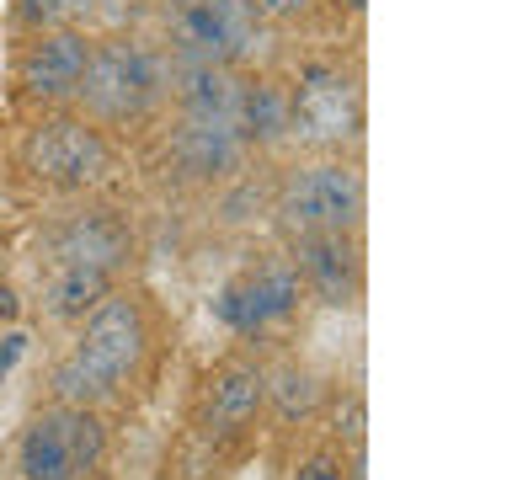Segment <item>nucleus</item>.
<instances>
[{
    "mask_svg": "<svg viewBox=\"0 0 512 480\" xmlns=\"http://www.w3.org/2000/svg\"><path fill=\"white\" fill-rule=\"evenodd\" d=\"M144 352V315L139 304L128 299H102L86 315V331H80L75 352L54 368V390L64 406H91L118 390V379L139 363Z\"/></svg>",
    "mask_w": 512,
    "mask_h": 480,
    "instance_id": "nucleus-1",
    "label": "nucleus"
},
{
    "mask_svg": "<svg viewBox=\"0 0 512 480\" xmlns=\"http://www.w3.org/2000/svg\"><path fill=\"white\" fill-rule=\"evenodd\" d=\"M102 443H107V432L86 406L43 411V416H32V427L22 432L16 464H22V480H80V475L96 470Z\"/></svg>",
    "mask_w": 512,
    "mask_h": 480,
    "instance_id": "nucleus-2",
    "label": "nucleus"
},
{
    "mask_svg": "<svg viewBox=\"0 0 512 480\" xmlns=\"http://www.w3.org/2000/svg\"><path fill=\"white\" fill-rule=\"evenodd\" d=\"M75 91L102 118H134L166 91V64L144 43H107L86 59V75H80Z\"/></svg>",
    "mask_w": 512,
    "mask_h": 480,
    "instance_id": "nucleus-3",
    "label": "nucleus"
},
{
    "mask_svg": "<svg viewBox=\"0 0 512 480\" xmlns=\"http://www.w3.org/2000/svg\"><path fill=\"white\" fill-rule=\"evenodd\" d=\"M166 22L182 59L230 64L251 54L256 43V11L251 0H166Z\"/></svg>",
    "mask_w": 512,
    "mask_h": 480,
    "instance_id": "nucleus-4",
    "label": "nucleus"
},
{
    "mask_svg": "<svg viewBox=\"0 0 512 480\" xmlns=\"http://www.w3.org/2000/svg\"><path fill=\"white\" fill-rule=\"evenodd\" d=\"M358 118V86L331 64H310L288 96V128L304 144H347L358 134Z\"/></svg>",
    "mask_w": 512,
    "mask_h": 480,
    "instance_id": "nucleus-5",
    "label": "nucleus"
},
{
    "mask_svg": "<svg viewBox=\"0 0 512 480\" xmlns=\"http://www.w3.org/2000/svg\"><path fill=\"white\" fill-rule=\"evenodd\" d=\"M363 214V182L347 166H310L294 176L283 192V219L299 235H320V230H352Z\"/></svg>",
    "mask_w": 512,
    "mask_h": 480,
    "instance_id": "nucleus-6",
    "label": "nucleus"
},
{
    "mask_svg": "<svg viewBox=\"0 0 512 480\" xmlns=\"http://www.w3.org/2000/svg\"><path fill=\"white\" fill-rule=\"evenodd\" d=\"M27 166L43 182L59 187H86L107 171V144L91 134L86 123H43L27 139Z\"/></svg>",
    "mask_w": 512,
    "mask_h": 480,
    "instance_id": "nucleus-7",
    "label": "nucleus"
},
{
    "mask_svg": "<svg viewBox=\"0 0 512 480\" xmlns=\"http://www.w3.org/2000/svg\"><path fill=\"white\" fill-rule=\"evenodd\" d=\"M214 310H219L224 326H235V331H262L272 320L299 310V272L283 267V262H267V267H256L246 283L224 288Z\"/></svg>",
    "mask_w": 512,
    "mask_h": 480,
    "instance_id": "nucleus-8",
    "label": "nucleus"
},
{
    "mask_svg": "<svg viewBox=\"0 0 512 480\" xmlns=\"http://www.w3.org/2000/svg\"><path fill=\"white\" fill-rule=\"evenodd\" d=\"M299 267L310 288L320 299L342 304L352 299V288H358V251H352L347 230H320V235H304L299 240Z\"/></svg>",
    "mask_w": 512,
    "mask_h": 480,
    "instance_id": "nucleus-9",
    "label": "nucleus"
},
{
    "mask_svg": "<svg viewBox=\"0 0 512 480\" xmlns=\"http://www.w3.org/2000/svg\"><path fill=\"white\" fill-rule=\"evenodd\" d=\"M171 155L192 176H219L240 160V128L230 118H187L171 134Z\"/></svg>",
    "mask_w": 512,
    "mask_h": 480,
    "instance_id": "nucleus-10",
    "label": "nucleus"
},
{
    "mask_svg": "<svg viewBox=\"0 0 512 480\" xmlns=\"http://www.w3.org/2000/svg\"><path fill=\"white\" fill-rule=\"evenodd\" d=\"M86 59H91V48L80 32H54V38H43L27 54L22 80L32 96H70L80 86V75H86Z\"/></svg>",
    "mask_w": 512,
    "mask_h": 480,
    "instance_id": "nucleus-11",
    "label": "nucleus"
},
{
    "mask_svg": "<svg viewBox=\"0 0 512 480\" xmlns=\"http://www.w3.org/2000/svg\"><path fill=\"white\" fill-rule=\"evenodd\" d=\"M262 400H267V379L256 374V368H246V363L224 368L214 379V395H208V427H214L219 438H230V432H240L251 422Z\"/></svg>",
    "mask_w": 512,
    "mask_h": 480,
    "instance_id": "nucleus-12",
    "label": "nucleus"
},
{
    "mask_svg": "<svg viewBox=\"0 0 512 480\" xmlns=\"http://www.w3.org/2000/svg\"><path fill=\"white\" fill-rule=\"evenodd\" d=\"M182 107L187 118H230L240 107V80L230 75V64H203V59H182Z\"/></svg>",
    "mask_w": 512,
    "mask_h": 480,
    "instance_id": "nucleus-13",
    "label": "nucleus"
},
{
    "mask_svg": "<svg viewBox=\"0 0 512 480\" xmlns=\"http://www.w3.org/2000/svg\"><path fill=\"white\" fill-rule=\"evenodd\" d=\"M123 251H128V235L107 214H86V219H75L70 230L59 235V262L64 267H102V272H112L123 262Z\"/></svg>",
    "mask_w": 512,
    "mask_h": 480,
    "instance_id": "nucleus-14",
    "label": "nucleus"
},
{
    "mask_svg": "<svg viewBox=\"0 0 512 480\" xmlns=\"http://www.w3.org/2000/svg\"><path fill=\"white\" fill-rule=\"evenodd\" d=\"M235 128H240V139H278V134H288V96H283V86H272V80L240 86Z\"/></svg>",
    "mask_w": 512,
    "mask_h": 480,
    "instance_id": "nucleus-15",
    "label": "nucleus"
},
{
    "mask_svg": "<svg viewBox=\"0 0 512 480\" xmlns=\"http://www.w3.org/2000/svg\"><path fill=\"white\" fill-rule=\"evenodd\" d=\"M102 299H107V272L102 267H59V278L48 283V310L59 320H86Z\"/></svg>",
    "mask_w": 512,
    "mask_h": 480,
    "instance_id": "nucleus-16",
    "label": "nucleus"
},
{
    "mask_svg": "<svg viewBox=\"0 0 512 480\" xmlns=\"http://www.w3.org/2000/svg\"><path fill=\"white\" fill-rule=\"evenodd\" d=\"M267 395L278 400V416H288V422H294V416H310L315 411V400H320V384H315V374H304V368H278V379L267 384Z\"/></svg>",
    "mask_w": 512,
    "mask_h": 480,
    "instance_id": "nucleus-17",
    "label": "nucleus"
},
{
    "mask_svg": "<svg viewBox=\"0 0 512 480\" xmlns=\"http://www.w3.org/2000/svg\"><path fill=\"white\" fill-rule=\"evenodd\" d=\"M22 6H27L32 22H54V16L70 11V0H22Z\"/></svg>",
    "mask_w": 512,
    "mask_h": 480,
    "instance_id": "nucleus-18",
    "label": "nucleus"
},
{
    "mask_svg": "<svg viewBox=\"0 0 512 480\" xmlns=\"http://www.w3.org/2000/svg\"><path fill=\"white\" fill-rule=\"evenodd\" d=\"M294 480H342V464H336V459H310Z\"/></svg>",
    "mask_w": 512,
    "mask_h": 480,
    "instance_id": "nucleus-19",
    "label": "nucleus"
},
{
    "mask_svg": "<svg viewBox=\"0 0 512 480\" xmlns=\"http://www.w3.org/2000/svg\"><path fill=\"white\" fill-rule=\"evenodd\" d=\"M22 352H27V336H22V331H11V336H6V347H0V379H6L11 368H16V358H22Z\"/></svg>",
    "mask_w": 512,
    "mask_h": 480,
    "instance_id": "nucleus-20",
    "label": "nucleus"
},
{
    "mask_svg": "<svg viewBox=\"0 0 512 480\" xmlns=\"http://www.w3.org/2000/svg\"><path fill=\"white\" fill-rule=\"evenodd\" d=\"M251 6L267 16H294V11H304V0H251Z\"/></svg>",
    "mask_w": 512,
    "mask_h": 480,
    "instance_id": "nucleus-21",
    "label": "nucleus"
},
{
    "mask_svg": "<svg viewBox=\"0 0 512 480\" xmlns=\"http://www.w3.org/2000/svg\"><path fill=\"white\" fill-rule=\"evenodd\" d=\"M347 432H352V438H363V406H358V400L347 406Z\"/></svg>",
    "mask_w": 512,
    "mask_h": 480,
    "instance_id": "nucleus-22",
    "label": "nucleus"
},
{
    "mask_svg": "<svg viewBox=\"0 0 512 480\" xmlns=\"http://www.w3.org/2000/svg\"><path fill=\"white\" fill-rule=\"evenodd\" d=\"M0 320H16V294L11 288H0Z\"/></svg>",
    "mask_w": 512,
    "mask_h": 480,
    "instance_id": "nucleus-23",
    "label": "nucleus"
},
{
    "mask_svg": "<svg viewBox=\"0 0 512 480\" xmlns=\"http://www.w3.org/2000/svg\"><path fill=\"white\" fill-rule=\"evenodd\" d=\"M352 6H363V0H352Z\"/></svg>",
    "mask_w": 512,
    "mask_h": 480,
    "instance_id": "nucleus-24",
    "label": "nucleus"
}]
</instances>
